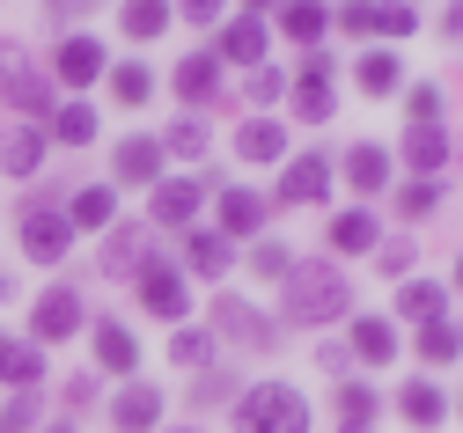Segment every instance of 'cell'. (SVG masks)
<instances>
[{
  "label": "cell",
  "mask_w": 463,
  "mask_h": 433,
  "mask_svg": "<svg viewBox=\"0 0 463 433\" xmlns=\"http://www.w3.org/2000/svg\"><path fill=\"white\" fill-rule=\"evenodd\" d=\"M345 272L338 265H287V316L295 324H331L345 316Z\"/></svg>",
  "instance_id": "obj_1"
},
{
  "label": "cell",
  "mask_w": 463,
  "mask_h": 433,
  "mask_svg": "<svg viewBox=\"0 0 463 433\" xmlns=\"http://www.w3.org/2000/svg\"><path fill=\"white\" fill-rule=\"evenodd\" d=\"M236 433H309V404L287 382H258L236 404Z\"/></svg>",
  "instance_id": "obj_2"
},
{
  "label": "cell",
  "mask_w": 463,
  "mask_h": 433,
  "mask_svg": "<svg viewBox=\"0 0 463 433\" xmlns=\"http://www.w3.org/2000/svg\"><path fill=\"white\" fill-rule=\"evenodd\" d=\"M0 103H8V110H52V81L30 67V59L23 52H0Z\"/></svg>",
  "instance_id": "obj_3"
},
{
  "label": "cell",
  "mask_w": 463,
  "mask_h": 433,
  "mask_svg": "<svg viewBox=\"0 0 463 433\" xmlns=\"http://www.w3.org/2000/svg\"><path fill=\"white\" fill-rule=\"evenodd\" d=\"M199 206H206V184H199V176H162V184H155V221H162V228H184Z\"/></svg>",
  "instance_id": "obj_4"
},
{
  "label": "cell",
  "mask_w": 463,
  "mask_h": 433,
  "mask_svg": "<svg viewBox=\"0 0 463 433\" xmlns=\"http://www.w3.org/2000/svg\"><path fill=\"white\" fill-rule=\"evenodd\" d=\"M30 331L52 345V338H74L81 331V301L67 294V287H52V294H37V308H30Z\"/></svg>",
  "instance_id": "obj_5"
},
{
  "label": "cell",
  "mask_w": 463,
  "mask_h": 433,
  "mask_svg": "<svg viewBox=\"0 0 463 433\" xmlns=\"http://www.w3.org/2000/svg\"><path fill=\"white\" fill-rule=\"evenodd\" d=\"M67 242H74L67 213H44V206H37V213L23 221V250H30L37 265H60V258H67Z\"/></svg>",
  "instance_id": "obj_6"
},
{
  "label": "cell",
  "mask_w": 463,
  "mask_h": 433,
  "mask_svg": "<svg viewBox=\"0 0 463 433\" xmlns=\"http://www.w3.org/2000/svg\"><path fill=\"white\" fill-rule=\"evenodd\" d=\"M110 426H118V433H155L162 426V397L147 382H126L118 397H110Z\"/></svg>",
  "instance_id": "obj_7"
},
{
  "label": "cell",
  "mask_w": 463,
  "mask_h": 433,
  "mask_svg": "<svg viewBox=\"0 0 463 433\" xmlns=\"http://www.w3.org/2000/svg\"><path fill=\"white\" fill-rule=\"evenodd\" d=\"M213 324H221V338H243L250 353H265V345H272V324L258 316L250 301H236V294H221V308H213Z\"/></svg>",
  "instance_id": "obj_8"
},
{
  "label": "cell",
  "mask_w": 463,
  "mask_h": 433,
  "mask_svg": "<svg viewBox=\"0 0 463 433\" xmlns=\"http://www.w3.org/2000/svg\"><path fill=\"white\" fill-rule=\"evenodd\" d=\"M140 301L155 308V316L177 324V316H184V272H169V265H140Z\"/></svg>",
  "instance_id": "obj_9"
},
{
  "label": "cell",
  "mask_w": 463,
  "mask_h": 433,
  "mask_svg": "<svg viewBox=\"0 0 463 433\" xmlns=\"http://www.w3.org/2000/svg\"><path fill=\"white\" fill-rule=\"evenodd\" d=\"M324 192H331V162H317V155L287 162V176H279V199H295V206H317Z\"/></svg>",
  "instance_id": "obj_10"
},
{
  "label": "cell",
  "mask_w": 463,
  "mask_h": 433,
  "mask_svg": "<svg viewBox=\"0 0 463 433\" xmlns=\"http://www.w3.org/2000/svg\"><path fill=\"white\" fill-rule=\"evenodd\" d=\"M37 162H44L37 126H8V133H0V169H8V176H37Z\"/></svg>",
  "instance_id": "obj_11"
},
{
  "label": "cell",
  "mask_w": 463,
  "mask_h": 433,
  "mask_svg": "<svg viewBox=\"0 0 463 433\" xmlns=\"http://www.w3.org/2000/svg\"><path fill=\"white\" fill-rule=\"evenodd\" d=\"M236 155L243 162H279L287 155V126H279V118H250V126L236 133Z\"/></svg>",
  "instance_id": "obj_12"
},
{
  "label": "cell",
  "mask_w": 463,
  "mask_h": 433,
  "mask_svg": "<svg viewBox=\"0 0 463 433\" xmlns=\"http://www.w3.org/2000/svg\"><path fill=\"white\" fill-rule=\"evenodd\" d=\"M110 169H118L126 184H162V147H155V140H118Z\"/></svg>",
  "instance_id": "obj_13"
},
{
  "label": "cell",
  "mask_w": 463,
  "mask_h": 433,
  "mask_svg": "<svg viewBox=\"0 0 463 433\" xmlns=\"http://www.w3.org/2000/svg\"><path fill=\"white\" fill-rule=\"evenodd\" d=\"M213 59H243V67H258V59H265V23L258 15H236V23L221 30V52Z\"/></svg>",
  "instance_id": "obj_14"
},
{
  "label": "cell",
  "mask_w": 463,
  "mask_h": 433,
  "mask_svg": "<svg viewBox=\"0 0 463 433\" xmlns=\"http://www.w3.org/2000/svg\"><path fill=\"white\" fill-rule=\"evenodd\" d=\"M258 228H265V199L258 192H243V184L221 192V235H258Z\"/></svg>",
  "instance_id": "obj_15"
},
{
  "label": "cell",
  "mask_w": 463,
  "mask_h": 433,
  "mask_svg": "<svg viewBox=\"0 0 463 433\" xmlns=\"http://www.w3.org/2000/svg\"><path fill=\"white\" fill-rule=\"evenodd\" d=\"M404 162H412L420 176H434L449 162V133L441 126H404Z\"/></svg>",
  "instance_id": "obj_16"
},
{
  "label": "cell",
  "mask_w": 463,
  "mask_h": 433,
  "mask_svg": "<svg viewBox=\"0 0 463 433\" xmlns=\"http://www.w3.org/2000/svg\"><path fill=\"white\" fill-rule=\"evenodd\" d=\"M96 360L110 367V375H133V367H140V345H133V331H126V324H96Z\"/></svg>",
  "instance_id": "obj_17"
},
{
  "label": "cell",
  "mask_w": 463,
  "mask_h": 433,
  "mask_svg": "<svg viewBox=\"0 0 463 433\" xmlns=\"http://www.w3.org/2000/svg\"><path fill=\"white\" fill-rule=\"evenodd\" d=\"M345 184H354V192H383V184H390V155L375 140H361L354 155H345Z\"/></svg>",
  "instance_id": "obj_18"
},
{
  "label": "cell",
  "mask_w": 463,
  "mask_h": 433,
  "mask_svg": "<svg viewBox=\"0 0 463 433\" xmlns=\"http://www.w3.org/2000/svg\"><path fill=\"white\" fill-rule=\"evenodd\" d=\"M354 353H361L368 367H383V360H397V331H390L383 316H354Z\"/></svg>",
  "instance_id": "obj_19"
},
{
  "label": "cell",
  "mask_w": 463,
  "mask_h": 433,
  "mask_svg": "<svg viewBox=\"0 0 463 433\" xmlns=\"http://www.w3.org/2000/svg\"><path fill=\"white\" fill-rule=\"evenodd\" d=\"M110 213H118V192H110V184H89L67 206V228H110Z\"/></svg>",
  "instance_id": "obj_20"
},
{
  "label": "cell",
  "mask_w": 463,
  "mask_h": 433,
  "mask_svg": "<svg viewBox=\"0 0 463 433\" xmlns=\"http://www.w3.org/2000/svg\"><path fill=\"white\" fill-rule=\"evenodd\" d=\"M213 81H221V59H213V52H192L184 67H177V96H184V103H206Z\"/></svg>",
  "instance_id": "obj_21"
},
{
  "label": "cell",
  "mask_w": 463,
  "mask_h": 433,
  "mask_svg": "<svg viewBox=\"0 0 463 433\" xmlns=\"http://www.w3.org/2000/svg\"><path fill=\"white\" fill-rule=\"evenodd\" d=\"M397 411L412 419V426H441V419H449V404H441L434 382H404V390H397Z\"/></svg>",
  "instance_id": "obj_22"
},
{
  "label": "cell",
  "mask_w": 463,
  "mask_h": 433,
  "mask_svg": "<svg viewBox=\"0 0 463 433\" xmlns=\"http://www.w3.org/2000/svg\"><path fill=\"white\" fill-rule=\"evenodd\" d=\"M397 316H404V324H441V287H434V279L397 287Z\"/></svg>",
  "instance_id": "obj_23"
},
{
  "label": "cell",
  "mask_w": 463,
  "mask_h": 433,
  "mask_svg": "<svg viewBox=\"0 0 463 433\" xmlns=\"http://www.w3.org/2000/svg\"><path fill=\"white\" fill-rule=\"evenodd\" d=\"M184 258H192V272H228V235L221 228H192V242H184Z\"/></svg>",
  "instance_id": "obj_24"
},
{
  "label": "cell",
  "mask_w": 463,
  "mask_h": 433,
  "mask_svg": "<svg viewBox=\"0 0 463 433\" xmlns=\"http://www.w3.org/2000/svg\"><path fill=\"white\" fill-rule=\"evenodd\" d=\"M331 250H338V258H354V250H375V221H368L361 206H354V213H338V221H331Z\"/></svg>",
  "instance_id": "obj_25"
},
{
  "label": "cell",
  "mask_w": 463,
  "mask_h": 433,
  "mask_svg": "<svg viewBox=\"0 0 463 433\" xmlns=\"http://www.w3.org/2000/svg\"><path fill=\"white\" fill-rule=\"evenodd\" d=\"M324 23H331V15L317 8V0H287V8H279V30L295 37V44H317V37H324Z\"/></svg>",
  "instance_id": "obj_26"
},
{
  "label": "cell",
  "mask_w": 463,
  "mask_h": 433,
  "mask_svg": "<svg viewBox=\"0 0 463 433\" xmlns=\"http://www.w3.org/2000/svg\"><path fill=\"white\" fill-rule=\"evenodd\" d=\"M60 74H67V81H96V74H103V44H96V37H67Z\"/></svg>",
  "instance_id": "obj_27"
},
{
  "label": "cell",
  "mask_w": 463,
  "mask_h": 433,
  "mask_svg": "<svg viewBox=\"0 0 463 433\" xmlns=\"http://www.w3.org/2000/svg\"><path fill=\"white\" fill-rule=\"evenodd\" d=\"M118 23H126V37H140V44H147V37H162V30H169V0H126V15H118Z\"/></svg>",
  "instance_id": "obj_28"
},
{
  "label": "cell",
  "mask_w": 463,
  "mask_h": 433,
  "mask_svg": "<svg viewBox=\"0 0 463 433\" xmlns=\"http://www.w3.org/2000/svg\"><path fill=\"white\" fill-rule=\"evenodd\" d=\"M52 140H67V147H89V140H96V110H89V103H67L60 118H52Z\"/></svg>",
  "instance_id": "obj_29"
},
{
  "label": "cell",
  "mask_w": 463,
  "mask_h": 433,
  "mask_svg": "<svg viewBox=\"0 0 463 433\" xmlns=\"http://www.w3.org/2000/svg\"><path fill=\"white\" fill-rule=\"evenodd\" d=\"M295 118H309V126H317V118H331V89H324V74H302V81H295Z\"/></svg>",
  "instance_id": "obj_30"
},
{
  "label": "cell",
  "mask_w": 463,
  "mask_h": 433,
  "mask_svg": "<svg viewBox=\"0 0 463 433\" xmlns=\"http://www.w3.org/2000/svg\"><path fill=\"white\" fill-rule=\"evenodd\" d=\"M155 147H169V155H184V162H192V155H206V126H199V118H177V126H169Z\"/></svg>",
  "instance_id": "obj_31"
},
{
  "label": "cell",
  "mask_w": 463,
  "mask_h": 433,
  "mask_svg": "<svg viewBox=\"0 0 463 433\" xmlns=\"http://www.w3.org/2000/svg\"><path fill=\"white\" fill-rule=\"evenodd\" d=\"M361 89L368 96H390L397 89V59L390 52H361Z\"/></svg>",
  "instance_id": "obj_32"
},
{
  "label": "cell",
  "mask_w": 463,
  "mask_h": 433,
  "mask_svg": "<svg viewBox=\"0 0 463 433\" xmlns=\"http://www.w3.org/2000/svg\"><path fill=\"white\" fill-rule=\"evenodd\" d=\"M0 375H8V382H37L44 375V353L37 345H8V353H0Z\"/></svg>",
  "instance_id": "obj_33"
},
{
  "label": "cell",
  "mask_w": 463,
  "mask_h": 433,
  "mask_svg": "<svg viewBox=\"0 0 463 433\" xmlns=\"http://www.w3.org/2000/svg\"><path fill=\"white\" fill-rule=\"evenodd\" d=\"M147 67H133V59H126V67H110V96H118V103H147Z\"/></svg>",
  "instance_id": "obj_34"
},
{
  "label": "cell",
  "mask_w": 463,
  "mask_h": 433,
  "mask_svg": "<svg viewBox=\"0 0 463 433\" xmlns=\"http://www.w3.org/2000/svg\"><path fill=\"white\" fill-rule=\"evenodd\" d=\"M169 360H177V367H206V360H213L206 331H184V324H177V338H169Z\"/></svg>",
  "instance_id": "obj_35"
},
{
  "label": "cell",
  "mask_w": 463,
  "mask_h": 433,
  "mask_svg": "<svg viewBox=\"0 0 463 433\" xmlns=\"http://www.w3.org/2000/svg\"><path fill=\"white\" fill-rule=\"evenodd\" d=\"M456 345H463V331H449V324H420V353L441 367V360H456Z\"/></svg>",
  "instance_id": "obj_36"
},
{
  "label": "cell",
  "mask_w": 463,
  "mask_h": 433,
  "mask_svg": "<svg viewBox=\"0 0 463 433\" xmlns=\"http://www.w3.org/2000/svg\"><path fill=\"white\" fill-rule=\"evenodd\" d=\"M338 411H345V426H368V419H375V390H368V382H345V390H338Z\"/></svg>",
  "instance_id": "obj_37"
},
{
  "label": "cell",
  "mask_w": 463,
  "mask_h": 433,
  "mask_svg": "<svg viewBox=\"0 0 463 433\" xmlns=\"http://www.w3.org/2000/svg\"><path fill=\"white\" fill-rule=\"evenodd\" d=\"M287 265H295V258H287V242H258V250H250V272L258 279H287Z\"/></svg>",
  "instance_id": "obj_38"
},
{
  "label": "cell",
  "mask_w": 463,
  "mask_h": 433,
  "mask_svg": "<svg viewBox=\"0 0 463 433\" xmlns=\"http://www.w3.org/2000/svg\"><path fill=\"white\" fill-rule=\"evenodd\" d=\"M412 23H420V15L404 8V0H375V30H383V37H404Z\"/></svg>",
  "instance_id": "obj_39"
},
{
  "label": "cell",
  "mask_w": 463,
  "mask_h": 433,
  "mask_svg": "<svg viewBox=\"0 0 463 433\" xmlns=\"http://www.w3.org/2000/svg\"><path fill=\"white\" fill-rule=\"evenodd\" d=\"M434 199H441L434 184H404V192H397V206L412 213V221H427V213H434Z\"/></svg>",
  "instance_id": "obj_40"
},
{
  "label": "cell",
  "mask_w": 463,
  "mask_h": 433,
  "mask_svg": "<svg viewBox=\"0 0 463 433\" xmlns=\"http://www.w3.org/2000/svg\"><path fill=\"white\" fill-rule=\"evenodd\" d=\"M338 23L354 30V37H368V30H375V0H345V8H338Z\"/></svg>",
  "instance_id": "obj_41"
},
{
  "label": "cell",
  "mask_w": 463,
  "mask_h": 433,
  "mask_svg": "<svg viewBox=\"0 0 463 433\" xmlns=\"http://www.w3.org/2000/svg\"><path fill=\"white\" fill-rule=\"evenodd\" d=\"M30 426H37V404L30 397H15L8 411H0V433H30Z\"/></svg>",
  "instance_id": "obj_42"
},
{
  "label": "cell",
  "mask_w": 463,
  "mask_h": 433,
  "mask_svg": "<svg viewBox=\"0 0 463 433\" xmlns=\"http://www.w3.org/2000/svg\"><path fill=\"white\" fill-rule=\"evenodd\" d=\"M243 89H250L258 103H272V96H279V74H272V67H250V81H243Z\"/></svg>",
  "instance_id": "obj_43"
},
{
  "label": "cell",
  "mask_w": 463,
  "mask_h": 433,
  "mask_svg": "<svg viewBox=\"0 0 463 433\" xmlns=\"http://www.w3.org/2000/svg\"><path fill=\"white\" fill-rule=\"evenodd\" d=\"M103 265H110V272H126V265H140V242H126V235H118V242H110V258H103Z\"/></svg>",
  "instance_id": "obj_44"
},
{
  "label": "cell",
  "mask_w": 463,
  "mask_h": 433,
  "mask_svg": "<svg viewBox=\"0 0 463 433\" xmlns=\"http://www.w3.org/2000/svg\"><path fill=\"white\" fill-rule=\"evenodd\" d=\"M184 15H192V23H213V15H221V0H184Z\"/></svg>",
  "instance_id": "obj_45"
},
{
  "label": "cell",
  "mask_w": 463,
  "mask_h": 433,
  "mask_svg": "<svg viewBox=\"0 0 463 433\" xmlns=\"http://www.w3.org/2000/svg\"><path fill=\"white\" fill-rule=\"evenodd\" d=\"M441 30H449V37H463V0H456V8L441 15Z\"/></svg>",
  "instance_id": "obj_46"
},
{
  "label": "cell",
  "mask_w": 463,
  "mask_h": 433,
  "mask_svg": "<svg viewBox=\"0 0 463 433\" xmlns=\"http://www.w3.org/2000/svg\"><path fill=\"white\" fill-rule=\"evenodd\" d=\"M81 8H96V0H52V15H81Z\"/></svg>",
  "instance_id": "obj_47"
},
{
  "label": "cell",
  "mask_w": 463,
  "mask_h": 433,
  "mask_svg": "<svg viewBox=\"0 0 463 433\" xmlns=\"http://www.w3.org/2000/svg\"><path fill=\"white\" fill-rule=\"evenodd\" d=\"M44 433H74V426H44Z\"/></svg>",
  "instance_id": "obj_48"
},
{
  "label": "cell",
  "mask_w": 463,
  "mask_h": 433,
  "mask_svg": "<svg viewBox=\"0 0 463 433\" xmlns=\"http://www.w3.org/2000/svg\"><path fill=\"white\" fill-rule=\"evenodd\" d=\"M169 433H199V426H169Z\"/></svg>",
  "instance_id": "obj_49"
},
{
  "label": "cell",
  "mask_w": 463,
  "mask_h": 433,
  "mask_svg": "<svg viewBox=\"0 0 463 433\" xmlns=\"http://www.w3.org/2000/svg\"><path fill=\"white\" fill-rule=\"evenodd\" d=\"M456 287H463V258H456Z\"/></svg>",
  "instance_id": "obj_50"
},
{
  "label": "cell",
  "mask_w": 463,
  "mask_h": 433,
  "mask_svg": "<svg viewBox=\"0 0 463 433\" xmlns=\"http://www.w3.org/2000/svg\"><path fill=\"white\" fill-rule=\"evenodd\" d=\"M243 8H265V0H243Z\"/></svg>",
  "instance_id": "obj_51"
},
{
  "label": "cell",
  "mask_w": 463,
  "mask_h": 433,
  "mask_svg": "<svg viewBox=\"0 0 463 433\" xmlns=\"http://www.w3.org/2000/svg\"><path fill=\"white\" fill-rule=\"evenodd\" d=\"M345 433H368V426H345Z\"/></svg>",
  "instance_id": "obj_52"
},
{
  "label": "cell",
  "mask_w": 463,
  "mask_h": 433,
  "mask_svg": "<svg viewBox=\"0 0 463 433\" xmlns=\"http://www.w3.org/2000/svg\"><path fill=\"white\" fill-rule=\"evenodd\" d=\"M0 353H8V338H0Z\"/></svg>",
  "instance_id": "obj_53"
},
{
  "label": "cell",
  "mask_w": 463,
  "mask_h": 433,
  "mask_svg": "<svg viewBox=\"0 0 463 433\" xmlns=\"http://www.w3.org/2000/svg\"><path fill=\"white\" fill-rule=\"evenodd\" d=\"M0 287H8V279H0Z\"/></svg>",
  "instance_id": "obj_54"
}]
</instances>
